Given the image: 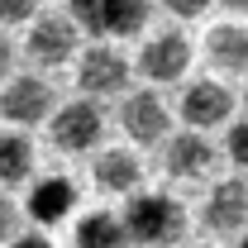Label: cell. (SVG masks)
<instances>
[{"label": "cell", "instance_id": "11", "mask_svg": "<svg viewBox=\"0 0 248 248\" xmlns=\"http://www.w3.org/2000/svg\"><path fill=\"white\" fill-rule=\"evenodd\" d=\"M120 124H124V134H129L134 143L153 148V143L167 139V124L172 120H167V105L157 100V91H134L120 105Z\"/></svg>", "mask_w": 248, "mask_h": 248}, {"label": "cell", "instance_id": "15", "mask_svg": "<svg viewBox=\"0 0 248 248\" xmlns=\"http://www.w3.org/2000/svg\"><path fill=\"white\" fill-rule=\"evenodd\" d=\"M205 53H210V62H215L219 72H248V29H239V24L210 29Z\"/></svg>", "mask_w": 248, "mask_h": 248}, {"label": "cell", "instance_id": "22", "mask_svg": "<svg viewBox=\"0 0 248 248\" xmlns=\"http://www.w3.org/2000/svg\"><path fill=\"white\" fill-rule=\"evenodd\" d=\"M10 248H53V239H48V234H15Z\"/></svg>", "mask_w": 248, "mask_h": 248}, {"label": "cell", "instance_id": "13", "mask_svg": "<svg viewBox=\"0 0 248 248\" xmlns=\"http://www.w3.org/2000/svg\"><path fill=\"white\" fill-rule=\"evenodd\" d=\"M91 177H95L100 191L129 196V191H139V182H143V162H139V153H129V148H105L91 162Z\"/></svg>", "mask_w": 248, "mask_h": 248}, {"label": "cell", "instance_id": "21", "mask_svg": "<svg viewBox=\"0 0 248 248\" xmlns=\"http://www.w3.org/2000/svg\"><path fill=\"white\" fill-rule=\"evenodd\" d=\"M10 72H15V43L0 33V81H10Z\"/></svg>", "mask_w": 248, "mask_h": 248}, {"label": "cell", "instance_id": "3", "mask_svg": "<svg viewBox=\"0 0 248 248\" xmlns=\"http://www.w3.org/2000/svg\"><path fill=\"white\" fill-rule=\"evenodd\" d=\"M0 115L19 129H29L38 120H53V86L43 77H10L0 91Z\"/></svg>", "mask_w": 248, "mask_h": 248}, {"label": "cell", "instance_id": "8", "mask_svg": "<svg viewBox=\"0 0 248 248\" xmlns=\"http://www.w3.org/2000/svg\"><path fill=\"white\" fill-rule=\"evenodd\" d=\"M201 219H205L210 234H248V182H239V177L219 182L205 196Z\"/></svg>", "mask_w": 248, "mask_h": 248}, {"label": "cell", "instance_id": "26", "mask_svg": "<svg viewBox=\"0 0 248 248\" xmlns=\"http://www.w3.org/2000/svg\"><path fill=\"white\" fill-rule=\"evenodd\" d=\"M239 248H248V234H244V239H239Z\"/></svg>", "mask_w": 248, "mask_h": 248}, {"label": "cell", "instance_id": "12", "mask_svg": "<svg viewBox=\"0 0 248 248\" xmlns=\"http://www.w3.org/2000/svg\"><path fill=\"white\" fill-rule=\"evenodd\" d=\"M234 115V91L219 86V81H191L182 91V120L201 134V129H215Z\"/></svg>", "mask_w": 248, "mask_h": 248}, {"label": "cell", "instance_id": "5", "mask_svg": "<svg viewBox=\"0 0 248 248\" xmlns=\"http://www.w3.org/2000/svg\"><path fill=\"white\" fill-rule=\"evenodd\" d=\"M148 15H153V0H100L81 19V29H91L95 38H134L143 33Z\"/></svg>", "mask_w": 248, "mask_h": 248}, {"label": "cell", "instance_id": "4", "mask_svg": "<svg viewBox=\"0 0 248 248\" xmlns=\"http://www.w3.org/2000/svg\"><path fill=\"white\" fill-rule=\"evenodd\" d=\"M77 81H81L86 100H110V95H120L124 86H129V62H124L115 48L95 43V48H86V53H81Z\"/></svg>", "mask_w": 248, "mask_h": 248}, {"label": "cell", "instance_id": "17", "mask_svg": "<svg viewBox=\"0 0 248 248\" xmlns=\"http://www.w3.org/2000/svg\"><path fill=\"white\" fill-rule=\"evenodd\" d=\"M224 148H229V157H234V167H244V172H248V120L229 124V139H224Z\"/></svg>", "mask_w": 248, "mask_h": 248}, {"label": "cell", "instance_id": "25", "mask_svg": "<svg viewBox=\"0 0 248 248\" xmlns=\"http://www.w3.org/2000/svg\"><path fill=\"white\" fill-rule=\"evenodd\" d=\"M177 248H205V244H177Z\"/></svg>", "mask_w": 248, "mask_h": 248}, {"label": "cell", "instance_id": "16", "mask_svg": "<svg viewBox=\"0 0 248 248\" xmlns=\"http://www.w3.org/2000/svg\"><path fill=\"white\" fill-rule=\"evenodd\" d=\"M33 177V143L29 134H19V129H10V134H0V186H19Z\"/></svg>", "mask_w": 248, "mask_h": 248}, {"label": "cell", "instance_id": "1", "mask_svg": "<svg viewBox=\"0 0 248 248\" xmlns=\"http://www.w3.org/2000/svg\"><path fill=\"white\" fill-rule=\"evenodd\" d=\"M124 229H129V244H143V248L177 244L186 234V210H182V201H172L162 191H143V196L129 201Z\"/></svg>", "mask_w": 248, "mask_h": 248}, {"label": "cell", "instance_id": "20", "mask_svg": "<svg viewBox=\"0 0 248 248\" xmlns=\"http://www.w3.org/2000/svg\"><path fill=\"white\" fill-rule=\"evenodd\" d=\"M162 5H167L172 15H182V19H191V15H201V10H205L210 0H162Z\"/></svg>", "mask_w": 248, "mask_h": 248}, {"label": "cell", "instance_id": "27", "mask_svg": "<svg viewBox=\"0 0 248 248\" xmlns=\"http://www.w3.org/2000/svg\"><path fill=\"white\" fill-rule=\"evenodd\" d=\"M244 100H248V86H244Z\"/></svg>", "mask_w": 248, "mask_h": 248}, {"label": "cell", "instance_id": "19", "mask_svg": "<svg viewBox=\"0 0 248 248\" xmlns=\"http://www.w3.org/2000/svg\"><path fill=\"white\" fill-rule=\"evenodd\" d=\"M15 224H19V205L0 191V244H10V239H15Z\"/></svg>", "mask_w": 248, "mask_h": 248}, {"label": "cell", "instance_id": "18", "mask_svg": "<svg viewBox=\"0 0 248 248\" xmlns=\"http://www.w3.org/2000/svg\"><path fill=\"white\" fill-rule=\"evenodd\" d=\"M38 10V0H0V24H19Z\"/></svg>", "mask_w": 248, "mask_h": 248}, {"label": "cell", "instance_id": "10", "mask_svg": "<svg viewBox=\"0 0 248 248\" xmlns=\"http://www.w3.org/2000/svg\"><path fill=\"white\" fill-rule=\"evenodd\" d=\"M162 167H167V177H177V182H201V177L215 167V148H210L205 134L182 129V134L167 139V148H162Z\"/></svg>", "mask_w": 248, "mask_h": 248}, {"label": "cell", "instance_id": "6", "mask_svg": "<svg viewBox=\"0 0 248 248\" xmlns=\"http://www.w3.org/2000/svg\"><path fill=\"white\" fill-rule=\"evenodd\" d=\"M77 201H81L77 182L62 177V172H53V177H38V182L29 186V205H24V210H29L33 224L53 229V224H62V219L77 210Z\"/></svg>", "mask_w": 248, "mask_h": 248}, {"label": "cell", "instance_id": "9", "mask_svg": "<svg viewBox=\"0 0 248 248\" xmlns=\"http://www.w3.org/2000/svg\"><path fill=\"white\" fill-rule=\"evenodd\" d=\"M186 67H191V43H186L182 29H167L157 38H148L143 53H139V72L148 81H182Z\"/></svg>", "mask_w": 248, "mask_h": 248}, {"label": "cell", "instance_id": "23", "mask_svg": "<svg viewBox=\"0 0 248 248\" xmlns=\"http://www.w3.org/2000/svg\"><path fill=\"white\" fill-rule=\"evenodd\" d=\"M67 5H72V10H77V15L86 19V15H91V10H95V5H100V0H67Z\"/></svg>", "mask_w": 248, "mask_h": 248}, {"label": "cell", "instance_id": "7", "mask_svg": "<svg viewBox=\"0 0 248 248\" xmlns=\"http://www.w3.org/2000/svg\"><path fill=\"white\" fill-rule=\"evenodd\" d=\"M24 53H29V62H38V67H62V62L77 53V24H72L67 15H43V19H33Z\"/></svg>", "mask_w": 248, "mask_h": 248}, {"label": "cell", "instance_id": "2", "mask_svg": "<svg viewBox=\"0 0 248 248\" xmlns=\"http://www.w3.org/2000/svg\"><path fill=\"white\" fill-rule=\"evenodd\" d=\"M48 139L58 153H91L105 139V115L95 100H67L62 110H53L48 120Z\"/></svg>", "mask_w": 248, "mask_h": 248}, {"label": "cell", "instance_id": "24", "mask_svg": "<svg viewBox=\"0 0 248 248\" xmlns=\"http://www.w3.org/2000/svg\"><path fill=\"white\" fill-rule=\"evenodd\" d=\"M229 5H234V10H244V15H248V0H229Z\"/></svg>", "mask_w": 248, "mask_h": 248}, {"label": "cell", "instance_id": "14", "mask_svg": "<svg viewBox=\"0 0 248 248\" xmlns=\"http://www.w3.org/2000/svg\"><path fill=\"white\" fill-rule=\"evenodd\" d=\"M124 244H129V229H124V215L115 210H91L77 219V248H124Z\"/></svg>", "mask_w": 248, "mask_h": 248}]
</instances>
